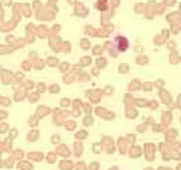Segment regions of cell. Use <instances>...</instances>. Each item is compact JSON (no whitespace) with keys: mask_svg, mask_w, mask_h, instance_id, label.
Returning <instances> with one entry per match:
<instances>
[{"mask_svg":"<svg viewBox=\"0 0 181 170\" xmlns=\"http://www.w3.org/2000/svg\"><path fill=\"white\" fill-rule=\"evenodd\" d=\"M133 103L137 105V106H141V107H146V106L148 105V101H146L145 98H136L133 101Z\"/></svg>","mask_w":181,"mask_h":170,"instance_id":"24","label":"cell"},{"mask_svg":"<svg viewBox=\"0 0 181 170\" xmlns=\"http://www.w3.org/2000/svg\"><path fill=\"white\" fill-rule=\"evenodd\" d=\"M57 154L58 155H60L62 157H68L69 155H71V150L68 149V146H66V145H59L58 147H57Z\"/></svg>","mask_w":181,"mask_h":170,"instance_id":"8","label":"cell"},{"mask_svg":"<svg viewBox=\"0 0 181 170\" xmlns=\"http://www.w3.org/2000/svg\"><path fill=\"white\" fill-rule=\"evenodd\" d=\"M166 20L170 23V24H175V23H179L181 20V13L180 12H175V13H170L167 14L166 17Z\"/></svg>","mask_w":181,"mask_h":170,"instance_id":"4","label":"cell"},{"mask_svg":"<svg viewBox=\"0 0 181 170\" xmlns=\"http://www.w3.org/2000/svg\"><path fill=\"white\" fill-rule=\"evenodd\" d=\"M100 168H101V165L98 161H92L88 166V170H100Z\"/></svg>","mask_w":181,"mask_h":170,"instance_id":"30","label":"cell"},{"mask_svg":"<svg viewBox=\"0 0 181 170\" xmlns=\"http://www.w3.org/2000/svg\"><path fill=\"white\" fill-rule=\"evenodd\" d=\"M43 157H44V155L42 153H39V151H31V153L28 154V159L30 161H33V163L42 161V160H43Z\"/></svg>","mask_w":181,"mask_h":170,"instance_id":"5","label":"cell"},{"mask_svg":"<svg viewBox=\"0 0 181 170\" xmlns=\"http://www.w3.org/2000/svg\"><path fill=\"white\" fill-rule=\"evenodd\" d=\"M179 12L181 13V3H180V5H179Z\"/></svg>","mask_w":181,"mask_h":170,"instance_id":"58","label":"cell"},{"mask_svg":"<svg viewBox=\"0 0 181 170\" xmlns=\"http://www.w3.org/2000/svg\"><path fill=\"white\" fill-rule=\"evenodd\" d=\"M74 170H88V168L83 161H79V163H77L76 165H74Z\"/></svg>","mask_w":181,"mask_h":170,"instance_id":"29","label":"cell"},{"mask_svg":"<svg viewBox=\"0 0 181 170\" xmlns=\"http://www.w3.org/2000/svg\"><path fill=\"white\" fill-rule=\"evenodd\" d=\"M176 107L177 109H181V94L177 96V100H176Z\"/></svg>","mask_w":181,"mask_h":170,"instance_id":"43","label":"cell"},{"mask_svg":"<svg viewBox=\"0 0 181 170\" xmlns=\"http://www.w3.org/2000/svg\"><path fill=\"white\" fill-rule=\"evenodd\" d=\"M125 139H126V141L127 142H130V144H135V140H136V136L135 135H127L126 137H125Z\"/></svg>","mask_w":181,"mask_h":170,"instance_id":"36","label":"cell"},{"mask_svg":"<svg viewBox=\"0 0 181 170\" xmlns=\"http://www.w3.org/2000/svg\"><path fill=\"white\" fill-rule=\"evenodd\" d=\"M57 153H48L45 155V159H47V163L48 164H54L57 161Z\"/></svg>","mask_w":181,"mask_h":170,"instance_id":"19","label":"cell"},{"mask_svg":"<svg viewBox=\"0 0 181 170\" xmlns=\"http://www.w3.org/2000/svg\"><path fill=\"white\" fill-rule=\"evenodd\" d=\"M97 66L101 67V68H103L106 66V59L104 58H98L97 59Z\"/></svg>","mask_w":181,"mask_h":170,"instance_id":"39","label":"cell"},{"mask_svg":"<svg viewBox=\"0 0 181 170\" xmlns=\"http://www.w3.org/2000/svg\"><path fill=\"white\" fill-rule=\"evenodd\" d=\"M93 153L94 154H100L102 151V149H103V145L101 142H97V144H93Z\"/></svg>","mask_w":181,"mask_h":170,"instance_id":"27","label":"cell"},{"mask_svg":"<svg viewBox=\"0 0 181 170\" xmlns=\"http://www.w3.org/2000/svg\"><path fill=\"white\" fill-rule=\"evenodd\" d=\"M0 168H4V160L0 159Z\"/></svg>","mask_w":181,"mask_h":170,"instance_id":"51","label":"cell"},{"mask_svg":"<svg viewBox=\"0 0 181 170\" xmlns=\"http://www.w3.org/2000/svg\"><path fill=\"white\" fill-rule=\"evenodd\" d=\"M136 65L138 66H146L148 65V57L145 54H138L136 57Z\"/></svg>","mask_w":181,"mask_h":170,"instance_id":"13","label":"cell"},{"mask_svg":"<svg viewBox=\"0 0 181 170\" xmlns=\"http://www.w3.org/2000/svg\"><path fill=\"white\" fill-rule=\"evenodd\" d=\"M93 124V119L91 117V116H87L86 119H84V125L86 126H91Z\"/></svg>","mask_w":181,"mask_h":170,"instance_id":"40","label":"cell"},{"mask_svg":"<svg viewBox=\"0 0 181 170\" xmlns=\"http://www.w3.org/2000/svg\"><path fill=\"white\" fill-rule=\"evenodd\" d=\"M151 9L154 10V13H155V14H164V13H165V10H166L167 8L164 5V3H162V4L154 3V5H152Z\"/></svg>","mask_w":181,"mask_h":170,"instance_id":"11","label":"cell"},{"mask_svg":"<svg viewBox=\"0 0 181 170\" xmlns=\"http://www.w3.org/2000/svg\"><path fill=\"white\" fill-rule=\"evenodd\" d=\"M73 146H74V155L79 157L83 154V145L81 142H74Z\"/></svg>","mask_w":181,"mask_h":170,"instance_id":"18","label":"cell"},{"mask_svg":"<svg viewBox=\"0 0 181 170\" xmlns=\"http://www.w3.org/2000/svg\"><path fill=\"white\" fill-rule=\"evenodd\" d=\"M166 46H167V48L170 50H176V43H175L174 40H167L166 42Z\"/></svg>","mask_w":181,"mask_h":170,"instance_id":"31","label":"cell"},{"mask_svg":"<svg viewBox=\"0 0 181 170\" xmlns=\"http://www.w3.org/2000/svg\"><path fill=\"white\" fill-rule=\"evenodd\" d=\"M135 49H136L137 53H142V52H143V47H140V46H136Z\"/></svg>","mask_w":181,"mask_h":170,"instance_id":"48","label":"cell"},{"mask_svg":"<svg viewBox=\"0 0 181 170\" xmlns=\"http://www.w3.org/2000/svg\"><path fill=\"white\" fill-rule=\"evenodd\" d=\"M63 105H68V100H63Z\"/></svg>","mask_w":181,"mask_h":170,"instance_id":"54","label":"cell"},{"mask_svg":"<svg viewBox=\"0 0 181 170\" xmlns=\"http://www.w3.org/2000/svg\"><path fill=\"white\" fill-rule=\"evenodd\" d=\"M158 96H160V98H161V101L165 103V105H168L170 102L172 101V98H171V94H170L167 91H165V90H160V92H158Z\"/></svg>","mask_w":181,"mask_h":170,"instance_id":"6","label":"cell"},{"mask_svg":"<svg viewBox=\"0 0 181 170\" xmlns=\"http://www.w3.org/2000/svg\"><path fill=\"white\" fill-rule=\"evenodd\" d=\"M143 154L146 156L147 160H152V159L155 157V145L154 144H146L145 147H143Z\"/></svg>","mask_w":181,"mask_h":170,"instance_id":"2","label":"cell"},{"mask_svg":"<svg viewBox=\"0 0 181 170\" xmlns=\"http://www.w3.org/2000/svg\"><path fill=\"white\" fill-rule=\"evenodd\" d=\"M148 127V124H142V125H138L137 126V131L138 132H145Z\"/></svg>","mask_w":181,"mask_h":170,"instance_id":"34","label":"cell"},{"mask_svg":"<svg viewBox=\"0 0 181 170\" xmlns=\"http://www.w3.org/2000/svg\"><path fill=\"white\" fill-rule=\"evenodd\" d=\"M157 170H172L171 168H167V166H160Z\"/></svg>","mask_w":181,"mask_h":170,"instance_id":"50","label":"cell"},{"mask_svg":"<svg viewBox=\"0 0 181 170\" xmlns=\"http://www.w3.org/2000/svg\"><path fill=\"white\" fill-rule=\"evenodd\" d=\"M176 170H181V164H179V165H177V168H176Z\"/></svg>","mask_w":181,"mask_h":170,"instance_id":"57","label":"cell"},{"mask_svg":"<svg viewBox=\"0 0 181 170\" xmlns=\"http://www.w3.org/2000/svg\"><path fill=\"white\" fill-rule=\"evenodd\" d=\"M145 170H154V169H152V168H146Z\"/></svg>","mask_w":181,"mask_h":170,"instance_id":"59","label":"cell"},{"mask_svg":"<svg viewBox=\"0 0 181 170\" xmlns=\"http://www.w3.org/2000/svg\"><path fill=\"white\" fill-rule=\"evenodd\" d=\"M23 156H24V153L22 151V150H15L14 153H13V159L14 160H22L23 159Z\"/></svg>","mask_w":181,"mask_h":170,"instance_id":"23","label":"cell"},{"mask_svg":"<svg viewBox=\"0 0 181 170\" xmlns=\"http://www.w3.org/2000/svg\"><path fill=\"white\" fill-rule=\"evenodd\" d=\"M102 145H103V147L106 149V150H107L108 154L114 153V145L112 144V139H111V137H103Z\"/></svg>","mask_w":181,"mask_h":170,"instance_id":"3","label":"cell"},{"mask_svg":"<svg viewBox=\"0 0 181 170\" xmlns=\"http://www.w3.org/2000/svg\"><path fill=\"white\" fill-rule=\"evenodd\" d=\"M166 42H167V40H166L161 34H157V35L154 37V43H155L156 46H162V44L166 43Z\"/></svg>","mask_w":181,"mask_h":170,"instance_id":"20","label":"cell"},{"mask_svg":"<svg viewBox=\"0 0 181 170\" xmlns=\"http://www.w3.org/2000/svg\"><path fill=\"white\" fill-rule=\"evenodd\" d=\"M74 127H76V124H74V122L67 124V129H68V130H72V129H74Z\"/></svg>","mask_w":181,"mask_h":170,"instance_id":"46","label":"cell"},{"mask_svg":"<svg viewBox=\"0 0 181 170\" xmlns=\"http://www.w3.org/2000/svg\"><path fill=\"white\" fill-rule=\"evenodd\" d=\"M14 165H15V161H14L13 156L8 157V159L4 160V168H6V169H12V168H14Z\"/></svg>","mask_w":181,"mask_h":170,"instance_id":"22","label":"cell"},{"mask_svg":"<svg viewBox=\"0 0 181 170\" xmlns=\"http://www.w3.org/2000/svg\"><path fill=\"white\" fill-rule=\"evenodd\" d=\"M58 90H59V88H58L57 84H54V86H52V87H50V92H52V93H57Z\"/></svg>","mask_w":181,"mask_h":170,"instance_id":"45","label":"cell"},{"mask_svg":"<svg viewBox=\"0 0 181 170\" xmlns=\"http://www.w3.org/2000/svg\"><path fill=\"white\" fill-rule=\"evenodd\" d=\"M164 5L166 6V8H172L175 4H176V0H164Z\"/></svg>","mask_w":181,"mask_h":170,"instance_id":"32","label":"cell"},{"mask_svg":"<svg viewBox=\"0 0 181 170\" xmlns=\"http://www.w3.org/2000/svg\"><path fill=\"white\" fill-rule=\"evenodd\" d=\"M129 151H130L129 155H130L131 157H138V156H141V154H143L142 149H141L140 146H137V145H132Z\"/></svg>","mask_w":181,"mask_h":170,"instance_id":"9","label":"cell"},{"mask_svg":"<svg viewBox=\"0 0 181 170\" xmlns=\"http://www.w3.org/2000/svg\"><path fill=\"white\" fill-rule=\"evenodd\" d=\"M87 137V131H84V130H82V131H79V132H77L76 134V139L77 140H84Z\"/></svg>","mask_w":181,"mask_h":170,"instance_id":"28","label":"cell"},{"mask_svg":"<svg viewBox=\"0 0 181 170\" xmlns=\"http://www.w3.org/2000/svg\"><path fill=\"white\" fill-rule=\"evenodd\" d=\"M164 84H165V82H164L162 79H157V81L155 82V84H154V86H156L158 90H161V88L164 87Z\"/></svg>","mask_w":181,"mask_h":170,"instance_id":"38","label":"cell"},{"mask_svg":"<svg viewBox=\"0 0 181 170\" xmlns=\"http://www.w3.org/2000/svg\"><path fill=\"white\" fill-rule=\"evenodd\" d=\"M94 53H96V54H100V53H102V48L101 47H96Z\"/></svg>","mask_w":181,"mask_h":170,"instance_id":"49","label":"cell"},{"mask_svg":"<svg viewBox=\"0 0 181 170\" xmlns=\"http://www.w3.org/2000/svg\"><path fill=\"white\" fill-rule=\"evenodd\" d=\"M147 9H148V5L145 3H137L135 5V12L137 14H145L147 12Z\"/></svg>","mask_w":181,"mask_h":170,"instance_id":"12","label":"cell"},{"mask_svg":"<svg viewBox=\"0 0 181 170\" xmlns=\"http://www.w3.org/2000/svg\"><path fill=\"white\" fill-rule=\"evenodd\" d=\"M16 168L19 170H33V164L27 160H19L16 163Z\"/></svg>","mask_w":181,"mask_h":170,"instance_id":"7","label":"cell"},{"mask_svg":"<svg viewBox=\"0 0 181 170\" xmlns=\"http://www.w3.org/2000/svg\"><path fill=\"white\" fill-rule=\"evenodd\" d=\"M171 120H172V113L167 111V112H165V113L162 115V121H161V124L165 126V125H167Z\"/></svg>","mask_w":181,"mask_h":170,"instance_id":"21","label":"cell"},{"mask_svg":"<svg viewBox=\"0 0 181 170\" xmlns=\"http://www.w3.org/2000/svg\"><path fill=\"white\" fill-rule=\"evenodd\" d=\"M38 136H39V134H38V131H37V130L31 131V132L28 135V141H35V140L38 139Z\"/></svg>","mask_w":181,"mask_h":170,"instance_id":"26","label":"cell"},{"mask_svg":"<svg viewBox=\"0 0 181 170\" xmlns=\"http://www.w3.org/2000/svg\"><path fill=\"white\" fill-rule=\"evenodd\" d=\"M58 168L60 170H73L74 169V164L71 160H62L58 164Z\"/></svg>","mask_w":181,"mask_h":170,"instance_id":"10","label":"cell"},{"mask_svg":"<svg viewBox=\"0 0 181 170\" xmlns=\"http://www.w3.org/2000/svg\"><path fill=\"white\" fill-rule=\"evenodd\" d=\"M118 150H120V154H126V151H127V141H126V139H118Z\"/></svg>","mask_w":181,"mask_h":170,"instance_id":"16","label":"cell"},{"mask_svg":"<svg viewBox=\"0 0 181 170\" xmlns=\"http://www.w3.org/2000/svg\"><path fill=\"white\" fill-rule=\"evenodd\" d=\"M48 61H52V65H54V63H56V62H54V61H57V59H54V58H52V59H50V58H49V59H48Z\"/></svg>","mask_w":181,"mask_h":170,"instance_id":"53","label":"cell"},{"mask_svg":"<svg viewBox=\"0 0 181 170\" xmlns=\"http://www.w3.org/2000/svg\"><path fill=\"white\" fill-rule=\"evenodd\" d=\"M137 115H138V112H137L136 109L131 107V106H127V107H126V116L129 119H136Z\"/></svg>","mask_w":181,"mask_h":170,"instance_id":"14","label":"cell"},{"mask_svg":"<svg viewBox=\"0 0 181 170\" xmlns=\"http://www.w3.org/2000/svg\"><path fill=\"white\" fill-rule=\"evenodd\" d=\"M152 87H154V84H151L150 82H148V83H143L142 86H141V88H142L143 91H146V92L151 91V90H152Z\"/></svg>","mask_w":181,"mask_h":170,"instance_id":"33","label":"cell"},{"mask_svg":"<svg viewBox=\"0 0 181 170\" xmlns=\"http://www.w3.org/2000/svg\"><path fill=\"white\" fill-rule=\"evenodd\" d=\"M130 71V66L126 65V63H121V65L118 66V72L120 73H127Z\"/></svg>","mask_w":181,"mask_h":170,"instance_id":"25","label":"cell"},{"mask_svg":"<svg viewBox=\"0 0 181 170\" xmlns=\"http://www.w3.org/2000/svg\"><path fill=\"white\" fill-rule=\"evenodd\" d=\"M39 90H44V86H43V84H39Z\"/></svg>","mask_w":181,"mask_h":170,"instance_id":"55","label":"cell"},{"mask_svg":"<svg viewBox=\"0 0 181 170\" xmlns=\"http://www.w3.org/2000/svg\"><path fill=\"white\" fill-rule=\"evenodd\" d=\"M180 62H181V56H180Z\"/></svg>","mask_w":181,"mask_h":170,"instance_id":"60","label":"cell"},{"mask_svg":"<svg viewBox=\"0 0 181 170\" xmlns=\"http://www.w3.org/2000/svg\"><path fill=\"white\" fill-rule=\"evenodd\" d=\"M60 141V139H59V136H57V135H54L52 137V142L53 144H57V142H59Z\"/></svg>","mask_w":181,"mask_h":170,"instance_id":"44","label":"cell"},{"mask_svg":"<svg viewBox=\"0 0 181 170\" xmlns=\"http://www.w3.org/2000/svg\"><path fill=\"white\" fill-rule=\"evenodd\" d=\"M148 107H150V109H156L157 107V106H158V103L155 101V100H152V101H150V102H148Z\"/></svg>","mask_w":181,"mask_h":170,"instance_id":"41","label":"cell"},{"mask_svg":"<svg viewBox=\"0 0 181 170\" xmlns=\"http://www.w3.org/2000/svg\"><path fill=\"white\" fill-rule=\"evenodd\" d=\"M108 170H120L118 168H117V166H112V168H110Z\"/></svg>","mask_w":181,"mask_h":170,"instance_id":"52","label":"cell"},{"mask_svg":"<svg viewBox=\"0 0 181 170\" xmlns=\"http://www.w3.org/2000/svg\"><path fill=\"white\" fill-rule=\"evenodd\" d=\"M164 129V125L162 124H157V125H154L152 126V130L155 132H161V130Z\"/></svg>","mask_w":181,"mask_h":170,"instance_id":"35","label":"cell"},{"mask_svg":"<svg viewBox=\"0 0 181 170\" xmlns=\"http://www.w3.org/2000/svg\"><path fill=\"white\" fill-rule=\"evenodd\" d=\"M170 33H171V30H168V29H164L162 31H161V35L166 39V40H168V37H170Z\"/></svg>","mask_w":181,"mask_h":170,"instance_id":"37","label":"cell"},{"mask_svg":"<svg viewBox=\"0 0 181 170\" xmlns=\"http://www.w3.org/2000/svg\"><path fill=\"white\" fill-rule=\"evenodd\" d=\"M168 58H170V63H172V65H176V63L180 62V56H179V53L176 50H171Z\"/></svg>","mask_w":181,"mask_h":170,"instance_id":"17","label":"cell"},{"mask_svg":"<svg viewBox=\"0 0 181 170\" xmlns=\"http://www.w3.org/2000/svg\"><path fill=\"white\" fill-rule=\"evenodd\" d=\"M16 135V132H15V130H13V134H12V137H14Z\"/></svg>","mask_w":181,"mask_h":170,"instance_id":"56","label":"cell"},{"mask_svg":"<svg viewBox=\"0 0 181 170\" xmlns=\"http://www.w3.org/2000/svg\"><path fill=\"white\" fill-rule=\"evenodd\" d=\"M114 47L117 48V50L121 52V53L126 52L127 49L130 48V40H129V38L125 37V35H121V34L116 35L114 37Z\"/></svg>","mask_w":181,"mask_h":170,"instance_id":"1","label":"cell"},{"mask_svg":"<svg viewBox=\"0 0 181 170\" xmlns=\"http://www.w3.org/2000/svg\"><path fill=\"white\" fill-rule=\"evenodd\" d=\"M89 61H91V59H89L88 57H84V58H82V63H83V66H88L89 63H91Z\"/></svg>","mask_w":181,"mask_h":170,"instance_id":"42","label":"cell"},{"mask_svg":"<svg viewBox=\"0 0 181 170\" xmlns=\"http://www.w3.org/2000/svg\"><path fill=\"white\" fill-rule=\"evenodd\" d=\"M142 86V83L138 81V79H133L130 84H129V91L130 92H133V91H137V90H140Z\"/></svg>","mask_w":181,"mask_h":170,"instance_id":"15","label":"cell"},{"mask_svg":"<svg viewBox=\"0 0 181 170\" xmlns=\"http://www.w3.org/2000/svg\"><path fill=\"white\" fill-rule=\"evenodd\" d=\"M125 100H126V101H125V102H126V103H129V102H130V101H131V102H132V101H133V98H132V97H131V98H130V94H126V96H125Z\"/></svg>","mask_w":181,"mask_h":170,"instance_id":"47","label":"cell"},{"mask_svg":"<svg viewBox=\"0 0 181 170\" xmlns=\"http://www.w3.org/2000/svg\"><path fill=\"white\" fill-rule=\"evenodd\" d=\"M180 121H181V117H180Z\"/></svg>","mask_w":181,"mask_h":170,"instance_id":"61","label":"cell"}]
</instances>
